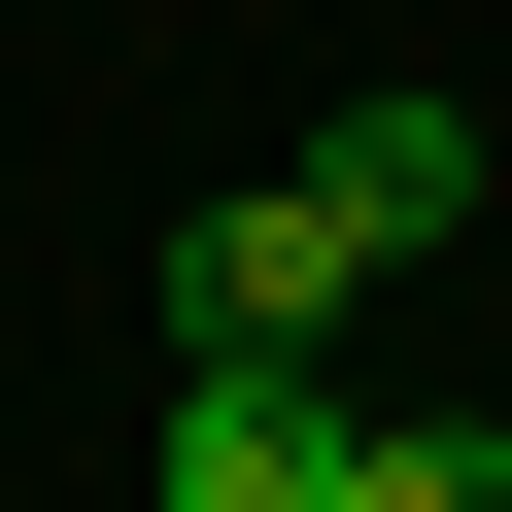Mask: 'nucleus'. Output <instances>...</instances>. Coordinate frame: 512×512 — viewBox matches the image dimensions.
I'll return each instance as SVG.
<instances>
[{"label": "nucleus", "mask_w": 512, "mask_h": 512, "mask_svg": "<svg viewBox=\"0 0 512 512\" xmlns=\"http://www.w3.org/2000/svg\"><path fill=\"white\" fill-rule=\"evenodd\" d=\"M342 444H376L342 342H205V376H171V512H342Z\"/></svg>", "instance_id": "obj_1"}, {"label": "nucleus", "mask_w": 512, "mask_h": 512, "mask_svg": "<svg viewBox=\"0 0 512 512\" xmlns=\"http://www.w3.org/2000/svg\"><path fill=\"white\" fill-rule=\"evenodd\" d=\"M171 308H205V342H342V308H376V205H342V171H239V205L171 239Z\"/></svg>", "instance_id": "obj_2"}, {"label": "nucleus", "mask_w": 512, "mask_h": 512, "mask_svg": "<svg viewBox=\"0 0 512 512\" xmlns=\"http://www.w3.org/2000/svg\"><path fill=\"white\" fill-rule=\"evenodd\" d=\"M308 171H342V205H376V274H410V239H478V103H342V137H308Z\"/></svg>", "instance_id": "obj_3"}, {"label": "nucleus", "mask_w": 512, "mask_h": 512, "mask_svg": "<svg viewBox=\"0 0 512 512\" xmlns=\"http://www.w3.org/2000/svg\"><path fill=\"white\" fill-rule=\"evenodd\" d=\"M342 512H512V444H478V410H376V444H342Z\"/></svg>", "instance_id": "obj_4"}]
</instances>
